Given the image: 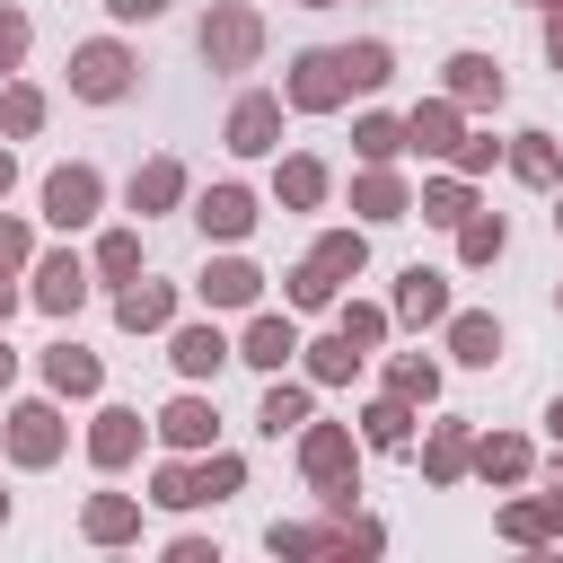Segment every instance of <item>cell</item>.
I'll return each instance as SVG.
<instances>
[{
  "instance_id": "cell-1",
  "label": "cell",
  "mask_w": 563,
  "mask_h": 563,
  "mask_svg": "<svg viewBox=\"0 0 563 563\" xmlns=\"http://www.w3.org/2000/svg\"><path fill=\"white\" fill-rule=\"evenodd\" d=\"M299 466H308V484H317L334 510L352 501V431H343V422H308V431H299Z\"/></svg>"
},
{
  "instance_id": "cell-2",
  "label": "cell",
  "mask_w": 563,
  "mask_h": 563,
  "mask_svg": "<svg viewBox=\"0 0 563 563\" xmlns=\"http://www.w3.org/2000/svg\"><path fill=\"white\" fill-rule=\"evenodd\" d=\"M255 53H264V18L238 9V0H220V9L202 18V62H211V70H246Z\"/></svg>"
},
{
  "instance_id": "cell-3",
  "label": "cell",
  "mask_w": 563,
  "mask_h": 563,
  "mask_svg": "<svg viewBox=\"0 0 563 563\" xmlns=\"http://www.w3.org/2000/svg\"><path fill=\"white\" fill-rule=\"evenodd\" d=\"M343 97H352L343 53H299L290 79H282V106H299V114H325V106H343Z\"/></svg>"
},
{
  "instance_id": "cell-4",
  "label": "cell",
  "mask_w": 563,
  "mask_h": 563,
  "mask_svg": "<svg viewBox=\"0 0 563 563\" xmlns=\"http://www.w3.org/2000/svg\"><path fill=\"white\" fill-rule=\"evenodd\" d=\"M70 88H79L88 106H114V97L132 88V53H123V44H106V35H97V44H79V53H70Z\"/></svg>"
},
{
  "instance_id": "cell-5",
  "label": "cell",
  "mask_w": 563,
  "mask_h": 563,
  "mask_svg": "<svg viewBox=\"0 0 563 563\" xmlns=\"http://www.w3.org/2000/svg\"><path fill=\"white\" fill-rule=\"evenodd\" d=\"M97 202H106L97 167H53V176H44V220H53V229H88Z\"/></svg>"
},
{
  "instance_id": "cell-6",
  "label": "cell",
  "mask_w": 563,
  "mask_h": 563,
  "mask_svg": "<svg viewBox=\"0 0 563 563\" xmlns=\"http://www.w3.org/2000/svg\"><path fill=\"white\" fill-rule=\"evenodd\" d=\"M229 150H238V158L282 150V97H238V106H229Z\"/></svg>"
},
{
  "instance_id": "cell-7",
  "label": "cell",
  "mask_w": 563,
  "mask_h": 563,
  "mask_svg": "<svg viewBox=\"0 0 563 563\" xmlns=\"http://www.w3.org/2000/svg\"><path fill=\"white\" fill-rule=\"evenodd\" d=\"M396 317H405V325H449V273L405 264V273H396Z\"/></svg>"
},
{
  "instance_id": "cell-8",
  "label": "cell",
  "mask_w": 563,
  "mask_h": 563,
  "mask_svg": "<svg viewBox=\"0 0 563 563\" xmlns=\"http://www.w3.org/2000/svg\"><path fill=\"white\" fill-rule=\"evenodd\" d=\"M9 457L18 466H53L62 457V413L53 405H18L9 413Z\"/></svg>"
},
{
  "instance_id": "cell-9",
  "label": "cell",
  "mask_w": 563,
  "mask_h": 563,
  "mask_svg": "<svg viewBox=\"0 0 563 563\" xmlns=\"http://www.w3.org/2000/svg\"><path fill=\"white\" fill-rule=\"evenodd\" d=\"M79 299H88V264H79V255H44V264H35V308H44V317H70Z\"/></svg>"
},
{
  "instance_id": "cell-10",
  "label": "cell",
  "mask_w": 563,
  "mask_h": 563,
  "mask_svg": "<svg viewBox=\"0 0 563 563\" xmlns=\"http://www.w3.org/2000/svg\"><path fill=\"white\" fill-rule=\"evenodd\" d=\"M202 308H255V290H264V273L246 264V255H220V264H202Z\"/></svg>"
},
{
  "instance_id": "cell-11",
  "label": "cell",
  "mask_w": 563,
  "mask_h": 563,
  "mask_svg": "<svg viewBox=\"0 0 563 563\" xmlns=\"http://www.w3.org/2000/svg\"><path fill=\"white\" fill-rule=\"evenodd\" d=\"M167 317H176V290L132 273V282H123V299H114V325H123V334H158Z\"/></svg>"
},
{
  "instance_id": "cell-12",
  "label": "cell",
  "mask_w": 563,
  "mask_h": 563,
  "mask_svg": "<svg viewBox=\"0 0 563 563\" xmlns=\"http://www.w3.org/2000/svg\"><path fill=\"white\" fill-rule=\"evenodd\" d=\"M167 361H176L185 378H220V361H238V352H229L220 325H176V334H167Z\"/></svg>"
},
{
  "instance_id": "cell-13",
  "label": "cell",
  "mask_w": 563,
  "mask_h": 563,
  "mask_svg": "<svg viewBox=\"0 0 563 563\" xmlns=\"http://www.w3.org/2000/svg\"><path fill=\"white\" fill-rule=\"evenodd\" d=\"M194 220H202V238H246V229H255V194H246V185H211V194L194 202Z\"/></svg>"
},
{
  "instance_id": "cell-14",
  "label": "cell",
  "mask_w": 563,
  "mask_h": 563,
  "mask_svg": "<svg viewBox=\"0 0 563 563\" xmlns=\"http://www.w3.org/2000/svg\"><path fill=\"white\" fill-rule=\"evenodd\" d=\"M132 449H141V413H132V405H106L97 431H88V457L114 475V466H132Z\"/></svg>"
},
{
  "instance_id": "cell-15",
  "label": "cell",
  "mask_w": 563,
  "mask_h": 563,
  "mask_svg": "<svg viewBox=\"0 0 563 563\" xmlns=\"http://www.w3.org/2000/svg\"><path fill=\"white\" fill-rule=\"evenodd\" d=\"M501 88H510V79H501L493 53H457V62H449V97H457V106H501Z\"/></svg>"
},
{
  "instance_id": "cell-16",
  "label": "cell",
  "mask_w": 563,
  "mask_h": 563,
  "mask_svg": "<svg viewBox=\"0 0 563 563\" xmlns=\"http://www.w3.org/2000/svg\"><path fill=\"white\" fill-rule=\"evenodd\" d=\"M457 141H466V132H457V97H431V106L405 114V150H440V158H449Z\"/></svg>"
},
{
  "instance_id": "cell-17",
  "label": "cell",
  "mask_w": 563,
  "mask_h": 563,
  "mask_svg": "<svg viewBox=\"0 0 563 563\" xmlns=\"http://www.w3.org/2000/svg\"><path fill=\"white\" fill-rule=\"evenodd\" d=\"M44 387H53V396H97V387H106V369H97V352L53 343V352H44Z\"/></svg>"
},
{
  "instance_id": "cell-18",
  "label": "cell",
  "mask_w": 563,
  "mask_h": 563,
  "mask_svg": "<svg viewBox=\"0 0 563 563\" xmlns=\"http://www.w3.org/2000/svg\"><path fill=\"white\" fill-rule=\"evenodd\" d=\"M352 211H361V220H405V211H413V194H405V176H396V167H369V176L352 185Z\"/></svg>"
},
{
  "instance_id": "cell-19",
  "label": "cell",
  "mask_w": 563,
  "mask_h": 563,
  "mask_svg": "<svg viewBox=\"0 0 563 563\" xmlns=\"http://www.w3.org/2000/svg\"><path fill=\"white\" fill-rule=\"evenodd\" d=\"M290 352H308L290 317H255V325H246V343H238V361H255V369H282Z\"/></svg>"
},
{
  "instance_id": "cell-20",
  "label": "cell",
  "mask_w": 563,
  "mask_h": 563,
  "mask_svg": "<svg viewBox=\"0 0 563 563\" xmlns=\"http://www.w3.org/2000/svg\"><path fill=\"white\" fill-rule=\"evenodd\" d=\"M449 352H457L466 369H493V361H501V325L466 308V317H449Z\"/></svg>"
},
{
  "instance_id": "cell-21",
  "label": "cell",
  "mask_w": 563,
  "mask_h": 563,
  "mask_svg": "<svg viewBox=\"0 0 563 563\" xmlns=\"http://www.w3.org/2000/svg\"><path fill=\"white\" fill-rule=\"evenodd\" d=\"M211 422H220V413H211L202 396H176V405L158 413V440H167V449H211Z\"/></svg>"
},
{
  "instance_id": "cell-22",
  "label": "cell",
  "mask_w": 563,
  "mask_h": 563,
  "mask_svg": "<svg viewBox=\"0 0 563 563\" xmlns=\"http://www.w3.org/2000/svg\"><path fill=\"white\" fill-rule=\"evenodd\" d=\"M510 176H519V185H554V176H563L554 132H519V141H510Z\"/></svg>"
},
{
  "instance_id": "cell-23",
  "label": "cell",
  "mask_w": 563,
  "mask_h": 563,
  "mask_svg": "<svg viewBox=\"0 0 563 563\" xmlns=\"http://www.w3.org/2000/svg\"><path fill=\"white\" fill-rule=\"evenodd\" d=\"M422 466H431V484H457V475L475 466V440H466V422H440V431H431V449H422Z\"/></svg>"
},
{
  "instance_id": "cell-24",
  "label": "cell",
  "mask_w": 563,
  "mask_h": 563,
  "mask_svg": "<svg viewBox=\"0 0 563 563\" xmlns=\"http://www.w3.org/2000/svg\"><path fill=\"white\" fill-rule=\"evenodd\" d=\"M167 202H185V167L176 158H150L132 176V211H167Z\"/></svg>"
},
{
  "instance_id": "cell-25",
  "label": "cell",
  "mask_w": 563,
  "mask_h": 563,
  "mask_svg": "<svg viewBox=\"0 0 563 563\" xmlns=\"http://www.w3.org/2000/svg\"><path fill=\"white\" fill-rule=\"evenodd\" d=\"M413 211H422L431 229H457V220L475 211V194H466V176H440V185H422V194H413Z\"/></svg>"
},
{
  "instance_id": "cell-26",
  "label": "cell",
  "mask_w": 563,
  "mask_h": 563,
  "mask_svg": "<svg viewBox=\"0 0 563 563\" xmlns=\"http://www.w3.org/2000/svg\"><path fill=\"white\" fill-rule=\"evenodd\" d=\"M475 475H484V484H519V475H528V440H510V431L475 440Z\"/></svg>"
},
{
  "instance_id": "cell-27",
  "label": "cell",
  "mask_w": 563,
  "mask_h": 563,
  "mask_svg": "<svg viewBox=\"0 0 563 563\" xmlns=\"http://www.w3.org/2000/svg\"><path fill=\"white\" fill-rule=\"evenodd\" d=\"M88 537H97V545H123V537H141V501H123V493H97V501H88Z\"/></svg>"
},
{
  "instance_id": "cell-28",
  "label": "cell",
  "mask_w": 563,
  "mask_h": 563,
  "mask_svg": "<svg viewBox=\"0 0 563 563\" xmlns=\"http://www.w3.org/2000/svg\"><path fill=\"white\" fill-rule=\"evenodd\" d=\"M352 369H361V343H352V334H343V325H334V334H325V343H308V378H325V387H343V378H352Z\"/></svg>"
},
{
  "instance_id": "cell-29",
  "label": "cell",
  "mask_w": 563,
  "mask_h": 563,
  "mask_svg": "<svg viewBox=\"0 0 563 563\" xmlns=\"http://www.w3.org/2000/svg\"><path fill=\"white\" fill-rule=\"evenodd\" d=\"M255 422H264L273 440H282V431H308V387H282V378H273L264 405H255Z\"/></svg>"
},
{
  "instance_id": "cell-30",
  "label": "cell",
  "mask_w": 563,
  "mask_h": 563,
  "mask_svg": "<svg viewBox=\"0 0 563 563\" xmlns=\"http://www.w3.org/2000/svg\"><path fill=\"white\" fill-rule=\"evenodd\" d=\"M352 150H361L369 167H387V158L405 150V123H396V114H361V123H352Z\"/></svg>"
},
{
  "instance_id": "cell-31",
  "label": "cell",
  "mask_w": 563,
  "mask_h": 563,
  "mask_svg": "<svg viewBox=\"0 0 563 563\" xmlns=\"http://www.w3.org/2000/svg\"><path fill=\"white\" fill-rule=\"evenodd\" d=\"M325 185H334V176H325L317 158H282V202H290V211H317Z\"/></svg>"
},
{
  "instance_id": "cell-32",
  "label": "cell",
  "mask_w": 563,
  "mask_h": 563,
  "mask_svg": "<svg viewBox=\"0 0 563 563\" xmlns=\"http://www.w3.org/2000/svg\"><path fill=\"white\" fill-rule=\"evenodd\" d=\"M501 238H510V229H501V211H466V220H457V255H466V264H493V255H501Z\"/></svg>"
},
{
  "instance_id": "cell-33",
  "label": "cell",
  "mask_w": 563,
  "mask_h": 563,
  "mask_svg": "<svg viewBox=\"0 0 563 563\" xmlns=\"http://www.w3.org/2000/svg\"><path fill=\"white\" fill-rule=\"evenodd\" d=\"M308 264H325V273H334V282H352V273H361V264H369V246H361V229H325V238H317V255H308Z\"/></svg>"
},
{
  "instance_id": "cell-34",
  "label": "cell",
  "mask_w": 563,
  "mask_h": 563,
  "mask_svg": "<svg viewBox=\"0 0 563 563\" xmlns=\"http://www.w3.org/2000/svg\"><path fill=\"white\" fill-rule=\"evenodd\" d=\"M361 431H369V449H405V440H413V413H405V396H378V405L361 413Z\"/></svg>"
},
{
  "instance_id": "cell-35",
  "label": "cell",
  "mask_w": 563,
  "mask_h": 563,
  "mask_svg": "<svg viewBox=\"0 0 563 563\" xmlns=\"http://www.w3.org/2000/svg\"><path fill=\"white\" fill-rule=\"evenodd\" d=\"M387 396H405V405H431V396H440V369H431L422 352H405V361L387 369Z\"/></svg>"
},
{
  "instance_id": "cell-36",
  "label": "cell",
  "mask_w": 563,
  "mask_h": 563,
  "mask_svg": "<svg viewBox=\"0 0 563 563\" xmlns=\"http://www.w3.org/2000/svg\"><path fill=\"white\" fill-rule=\"evenodd\" d=\"M343 70H352V88H387L396 79V53L387 44H343Z\"/></svg>"
},
{
  "instance_id": "cell-37",
  "label": "cell",
  "mask_w": 563,
  "mask_h": 563,
  "mask_svg": "<svg viewBox=\"0 0 563 563\" xmlns=\"http://www.w3.org/2000/svg\"><path fill=\"white\" fill-rule=\"evenodd\" d=\"M97 273H106V282H132V273H141V238H132V229H106V238H97Z\"/></svg>"
},
{
  "instance_id": "cell-38",
  "label": "cell",
  "mask_w": 563,
  "mask_h": 563,
  "mask_svg": "<svg viewBox=\"0 0 563 563\" xmlns=\"http://www.w3.org/2000/svg\"><path fill=\"white\" fill-rule=\"evenodd\" d=\"M35 123H44V97H35V88H0V132H9V141H26Z\"/></svg>"
},
{
  "instance_id": "cell-39",
  "label": "cell",
  "mask_w": 563,
  "mask_h": 563,
  "mask_svg": "<svg viewBox=\"0 0 563 563\" xmlns=\"http://www.w3.org/2000/svg\"><path fill=\"white\" fill-rule=\"evenodd\" d=\"M334 290H343V282H334L325 264H299V273H290V308H334Z\"/></svg>"
},
{
  "instance_id": "cell-40",
  "label": "cell",
  "mask_w": 563,
  "mask_h": 563,
  "mask_svg": "<svg viewBox=\"0 0 563 563\" xmlns=\"http://www.w3.org/2000/svg\"><path fill=\"white\" fill-rule=\"evenodd\" d=\"M194 484H202V501H229V493L246 484V466H238V457L220 449V457H202V466H194Z\"/></svg>"
},
{
  "instance_id": "cell-41",
  "label": "cell",
  "mask_w": 563,
  "mask_h": 563,
  "mask_svg": "<svg viewBox=\"0 0 563 563\" xmlns=\"http://www.w3.org/2000/svg\"><path fill=\"white\" fill-rule=\"evenodd\" d=\"M150 501H167V510H194V501H202L194 466H158V475H150Z\"/></svg>"
},
{
  "instance_id": "cell-42",
  "label": "cell",
  "mask_w": 563,
  "mask_h": 563,
  "mask_svg": "<svg viewBox=\"0 0 563 563\" xmlns=\"http://www.w3.org/2000/svg\"><path fill=\"white\" fill-rule=\"evenodd\" d=\"M501 537H510V545H545V537H554V528H545V501H510V510H501Z\"/></svg>"
},
{
  "instance_id": "cell-43",
  "label": "cell",
  "mask_w": 563,
  "mask_h": 563,
  "mask_svg": "<svg viewBox=\"0 0 563 563\" xmlns=\"http://www.w3.org/2000/svg\"><path fill=\"white\" fill-rule=\"evenodd\" d=\"M449 158H457V176H484V167L501 158V141H493V132H466V141H457Z\"/></svg>"
},
{
  "instance_id": "cell-44",
  "label": "cell",
  "mask_w": 563,
  "mask_h": 563,
  "mask_svg": "<svg viewBox=\"0 0 563 563\" xmlns=\"http://www.w3.org/2000/svg\"><path fill=\"white\" fill-rule=\"evenodd\" d=\"M343 334H352L361 352H378V343H387V308H343Z\"/></svg>"
},
{
  "instance_id": "cell-45",
  "label": "cell",
  "mask_w": 563,
  "mask_h": 563,
  "mask_svg": "<svg viewBox=\"0 0 563 563\" xmlns=\"http://www.w3.org/2000/svg\"><path fill=\"white\" fill-rule=\"evenodd\" d=\"M18 53H26V18L0 9V70H18Z\"/></svg>"
},
{
  "instance_id": "cell-46",
  "label": "cell",
  "mask_w": 563,
  "mask_h": 563,
  "mask_svg": "<svg viewBox=\"0 0 563 563\" xmlns=\"http://www.w3.org/2000/svg\"><path fill=\"white\" fill-rule=\"evenodd\" d=\"M18 264H26V229H18V220H0V273H18Z\"/></svg>"
},
{
  "instance_id": "cell-47",
  "label": "cell",
  "mask_w": 563,
  "mask_h": 563,
  "mask_svg": "<svg viewBox=\"0 0 563 563\" xmlns=\"http://www.w3.org/2000/svg\"><path fill=\"white\" fill-rule=\"evenodd\" d=\"M106 9H114V18H123V26H132V18H158V9H167V0H106Z\"/></svg>"
},
{
  "instance_id": "cell-48",
  "label": "cell",
  "mask_w": 563,
  "mask_h": 563,
  "mask_svg": "<svg viewBox=\"0 0 563 563\" xmlns=\"http://www.w3.org/2000/svg\"><path fill=\"white\" fill-rule=\"evenodd\" d=\"M545 528L563 537V466H554V493H545Z\"/></svg>"
},
{
  "instance_id": "cell-49",
  "label": "cell",
  "mask_w": 563,
  "mask_h": 563,
  "mask_svg": "<svg viewBox=\"0 0 563 563\" xmlns=\"http://www.w3.org/2000/svg\"><path fill=\"white\" fill-rule=\"evenodd\" d=\"M545 53H554V70H563V9L545 18Z\"/></svg>"
},
{
  "instance_id": "cell-50",
  "label": "cell",
  "mask_w": 563,
  "mask_h": 563,
  "mask_svg": "<svg viewBox=\"0 0 563 563\" xmlns=\"http://www.w3.org/2000/svg\"><path fill=\"white\" fill-rule=\"evenodd\" d=\"M9 308H18V290H9V273H0V325H9Z\"/></svg>"
},
{
  "instance_id": "cell-51",
  "label": "cell",
  "mask_w": 563,
  "mask_h": 563,
  "mask_svg": "<svg viewBox=\"0 0 563 563\" xmlns=\"http://www.w3.org/2000/svg\"><path fill=\"white\" fill-rule=\"evenodd\" d=\"M9 185H18V158H9V150H0V194H9Z\"/></svg>"
},
{
  "instance_id": "cell-52",
  "label": "cell",
  "mask_w": 563,
  "mask_h": 563,
  "mask_svg": "<svg viewBox=\"0 0 563 563\" xmlns=\"http://www.w3.org/2000/svg\"><path fill=\"white\" fill-rule=\"evenodd\" d=\"M545 431H554V440H563V396H554V405H545Z\"/></svg>"
},
{
  "instance_id": "cell-53",
  "label": "cell",
  "mask_w": 563,
  "mask_h": 563,
  "mask_svg": "<svg viewBox=\"0 0 563 563\" xmlns=\"http://www.w3.org/2000/svg\"><path fill=\"white\" fill-rule=\"evenodd\" d=\"M9 369H18V361H9V343H0V387H9Z\"/></svg>"
},
{
  "instance_id": "cell-54",
  "label": "cell",
  "mask_w": 563,
  "mask_h": 563,
  "mask_svg": "<svg viewBox=\"0 0 563 563\" xmlns=\"http://www.w3.org/2000/svg\"><path fill=\"white\" fill-rule=\"evenodd\" d=\"M554 229H563V194H554Z\"/></svg>"
},
{
  "instance_id": "cell-55",
  "label": "cell",
  "mask_w": 563,
  "mask_h": 563,
  "mask_svg": "<svg viewBox=\"0 0 563 563\" xmlns=\"http://www.w3.org/2000/svg\"><path fill=\"white\" fill-rule=\"evenodd\" d=\"M299 9H334V0H299Z\"/></svg>"
},
{
  "instance_id": "cell-56",
  "label": "cell",
  "mask_w": 563,
  "mask_h": 563,
  "mask_svg": "<svg viewBox=\"0 0 563 563\" xmlns=\"http://www.w3.org/2000/svg\"><path fill=\"white\" fill-rule=\"evenodd\" d=\"M0 519H9V493H0Z\"/></svg>"
},
{
  "instance_id": "cell-57",
  "label": "cell",
  "mask_w": 563,
  "mask_h": 563,
  "mask_svg": "<svg viewBox=\"0 0 563 563\" xmlns=\"http://www.w3.org/2000/svg\"><path fill=\"white\" fill-rule=\"evenodd\" d=\"M554 9H563V0H554Z\"/></svg>"
}]
</instances>
